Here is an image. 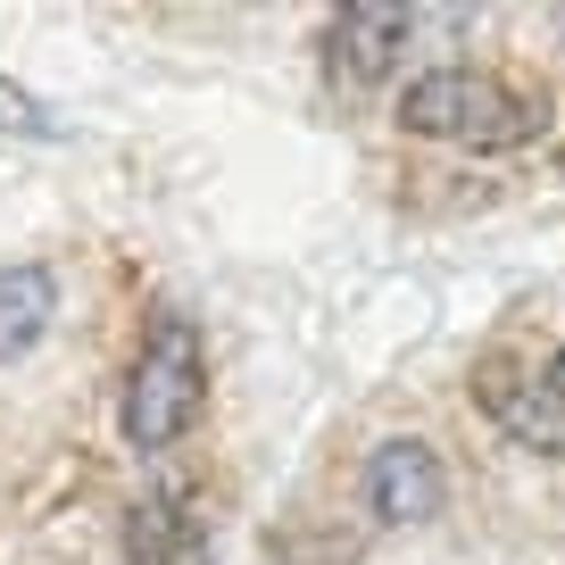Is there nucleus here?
Segmentation results:
<instances>
[{"label": "nucleus", "mask_w": 565, "mask_h": 565, "mask_svg": "<svg viewBox=\"0 0 565 565\" xmlns=\"http://www.w3.org/2000/svg\"><path fill=\"white\" fill-rule=\"evenodd\" d=\"M399 125L416 141H458V150H515V141L541 134V108L515 84L482 67H433L399 92Z\"/></svg>", "instance_id": "obj_1"}, {"label": "nucleus", "mask_w": 565, "mask_h": 565, "mask_svg": "<svg viewBox=\"0 0 565 565\" xmlns=\"http://www.w3.org/2000/svg\"><path fill=\"white\" fill-rule=\"evenodd\" d=\"M200 383H209V366H200V333L175 317V308H159L150 333H141V350H134V366H125V399H117L125 441H134V449L183 441V424L200 416Z\"/></svg>", "instance_id": "obj_2"}, {"label": "nucleus", "mask_w": 565, "mask_h": 565, "mask_svg": "<svg viewBox=\"0 0 565 565\" xmlns=\"http://www.w3.org/2000/svg\"><path fill=\"white\" fill-rule=\"evenodd\" d=\"M407 34H416V9L358 0V9H341V18H333V34H324V67H333L341 92H366V84H383V75L399 67Z\"/></svg>", "instance_id": "obj_3"}, {"label": "nucleus", "mask_w": 565, "mask_h": 565, "mask_svg": "<svg viewBox=\"0 0 565 565\" xmlns=\"http://www.w3.org/2000/svg\"><path fill=\"white\" fill-rule=\"evenodd\" d=\"M449 499V475H441V449L433 441H383L366 458V508L383 515V524H433Z\"/></svg>", "instance_id": "obj_4"}, {"label": "nucleus", "mask_w": 565, "mask_h": 565, "mask_svg": "<svg viewBox=\"0 0 565 565\" xmlns=\"http://www.w3.org/2000/svg\"><path fill=\"white\" fill-rule=\"evenodd\" d=\"M475 383H482V407H491L524 449H565V416H557V399H548L541 374H515L508 358H491Z\"/></svg>", "instance_id": "obj_5"}, {"label": "nucleus", "mask_w": 565, "mask_h": 565, "mask_svg": "<svg viewBox=\"0 0 565 565\" xmlns=\"http://www.w3.org/2000/svg\"><path fill=\"white\" fill-rule=\"evenodd\" d=\"M125 565H200V524L183 515L175 491L134 499V515H125Z\"/></svg>", "instance_id": "obj_6"}, {"label": "nucleus", "mask_w": 565, "mask_h": 565, "mask_svg": "<svg viewBox=\"0 0 565 565\" xmlns=\"http://www.w3.org/2000/svg\"><path fill=\"white\" fill-rule=\"evenodd\" d=\"M58 317V275L51 266H0V358H25Z\"/></svg>", "instance_id": "obj_7"}, {"label": "nucleus", "mask_w": 565, "mask_h": 565, "mask_svg": "<svg viewBox=\"0 0 565 565\" xmlns=\"http://www.w3.org/2000/svg\"><path fill=\"white\" fill-rule=\"evenodd\" d=\"M0 134H18V141H58V134H67V117H58L51 100H34L25 84H9V75H0Z\"/></svg>", "instance_id": "obj_8"}, {"label": "nucleus", "mask_w": 565, "mask_h": 565, "mask_svg": "<svg viewBox=\"0 0 565 565\" xmlns=\"http://www.w3.org/2000/svg\"><path fill=\"white\" fill-rule=\"evenodd\" d=\"M541 383H548V399H557V416H565V350L548 358V374H541Z\"/></svg>", "instance_id": "obj_9"}, {"label": "nucleus", "mask_w": 565, "mask_h": 565, "mask_svg": "<svg viewBox=\"0 0 565 565\" xmlns=\"http://www.w3.org/2000/svg\"><path fill=\"white\" fill-rule=\"evenodd\" d=\"M557 25H565V18H557Z\"/></svg>", "instance_id": "obj_10"}]
</instances>
